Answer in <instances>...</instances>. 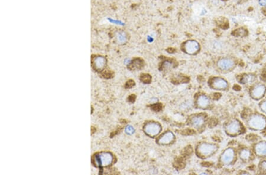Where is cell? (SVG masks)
Here are the masks:
<instances>
[{"label":"cell","mask_w":266,"mask_h":175,"mask_svg":"<svg viewBox=\"0 0 266 175\" xmlns=\"http://www.w3.org/2000/svg\"><path fill=\"white\" fill-rule=\"evenodd\" d=\"M227 131H228V133H232V134H235L240 130L241 127H240V123L238 121H233L227 126Z\"/></svg>","instance_id":"ba28073f"},{"label":"cell","mask_w":266,"mask_h":175,"mask_svg":"<svg viewBox=\"0 0 266 175\" xmlns=\"http://www.w3.org/2000/svg\"><path fill=\"white\" fill-rule=\"evenodd\" d=\"M257 152L260 155H266V143H262L258 145Z\"/></svg>","instance_id":"8fae6325"},{"label":"cell","mask_w":266,"mask_h":175,"mask_svg":"<svg viewBox=\"0 0 266 175\" xmlns=\"http://www.w3.org/2000/svg\"><path fill=\"white\" fill-rule=\"evenodd\" d=\"M183 50L189 54H195L199 52L200 46L199 43L195 40H188L182 45Z\"/></svg>","instance_id":"6da1fadb"},{"label":"cell","mask_w":266,"mask_h":175,"mask_svg":"<svg viewBox=\"0 0 266 175\" xmlns=\"http://www.w3.org/2000/svg\"><path fill=\"white\" fill-rule=\"evenodd\" d=\"M216 150V147L211 144L203 143L198 147L197 152L201 156H209Z\"/></svg>","instance_id":"3957f363"},{"label":"cell","mask_w":266,"mask_h":175,"mask_svg":"<svg viewBox=\"0 0 266 175\" xmlns=\"http://www.w3.org/2000/svg\"><path fill=\"white\" fill-rule=\"evenodd\" d=\"M126 131L128 133H133V131H134V129H133L132 127H128L127 128V129H126Z\"/></svg>","instance_id":"ac0fdd59"},{"label":"cell","mask_w":266,"mask_h":175,"mask_svg":"<svg viewBox=\"0 0 266 175\" xmlns=\"http://www.w3.org/2000/svg\"><path fill=\"white\" fill-rule=\"evenodd\" d=\"M218 65L222 70H229L234 65V62L229 58H222L218 61Z\"/></svg>","instance_id":"5b68a950"},{"label":"cell","mask_w":266,"mask_h":175,"mask_svg":"<svg viewBox=\"0 0 266 175\" xmlns=\"http://www.w3.org/2000/svg\"><path fill=\"white\" fill-rule=\"evenodd\" d=\"M205 122L204 117L200 115H197L191 118V124L196 128L201 127Z\"/></svg>","instance_id":"52a82bcc"},{"label":"cell","mask_w":266,"mask_h":175,"mask_svg":"<svg viewBox=\"0 0 266 175\" xmlns=\"http://www.w3.org/2000/svg\"><path fill=\"white\" fill-rule=\"evenodd\" d=\"M118 38H119V40H120L121 41H125L126 40V37L125 34H124L123 33H121L118 36Z\"/></svg>","instance_id":"e0dca14e"},{"label":"cell","mask_w":266,"mask_h":175,"mask_svg":"<svg viewBox=\"0 0 266 175\" xmlns=\"http://www.w3.org/2000/svg\"><path fill=\"white\" fill-rule=\"evenodd\" d=\"M174 139L175 136L172 132H166L159 139V142L161 145H166L171 143Z\"/></svg>","instance_id":"277c9868"},{"label":"cell","mask_w":266,"mask_h":175,"mask_svg":"<svg viewBox=\"0 0 266 175\" xmlns=\"http://www.w3.org/2000/svg\"><path fill=\"white\" fill-rule=\"evenodd\" d=\"M161 130V126L159 123L154 122H150L147 123L144 128L145 133L151 137L157 135L160 132Z\"/></svg>","instance_id":"7a4b0ae2"},{"label":"cell","mask_w":266,"mask_h":175,"mask_svg":"<svg viewBox=\"0 0 266 175\" xmlns=\"http://www.w3.org/2000/svg\"><path fill=\"white\" fill-rule=\"evenodd\" d=\"M210 103L209 99L206 96H200L197 100V105L198 107L201 109L206 108Z\"/></svg>","instance_id":"9c48e42d"},{"label":"cell","mask_w":266,"mask_h":175,"mask_svg":"<svg viewBox=\"0 0 266 175\" xmlns=\"http://www.w3.org/2000/svg\"><path fill=\"white\" fill-rule=\"evenodd\" d=\"M172 67V64L169 61H166L163 64V68L165 70H169Z\"/></svg>","instance_id":"9a60e30c"},{"label":"cell","mask_w":266,"mask_h":175,"mask_svg":"<svg viewBox=\"0 0 266 175\" xmlns=\"http://www.w3.org/2000/svg\"><path fill=\"white\" fill-rule=\"evenodd\" d=\"M213 88L216 89H225L227 87V82L221 78H216L212 83Z\"/></svg>","instance_id":"30bf717a"},{"label":"cell","mask_w":266,"mask_h":175,"mask_svg":"<svg viewBox=\"0 0 266 175\" xmlns=\"http://www.w3.org/2000/svg\"><path fill=\"white\" fill-rule=\"evenodd\" d=\"M262 168H264L265 170H266V162H263L262 163Z\"/></svg>","instance_id":"ffe728a7"},{"label":"cell","mask_w":266,"mask_h":175,"mask_svg":"<svg viewBox=\"0 0 266 175\" xmlns=\"http://www.w3.org/2000/svg\"><path fill=\"white\" fill-rule=\"evenodd\" d=\"M235 34H236L237 36H244L246 34V31L244 28H240L235 31Z\"/></svg>","instance_id":"4fadbf2b"},{"label":"cell","mask_w":266,"mask_h":175,"mask_svg":"<svg viewBox=\"0 0 266 175\" xmlns=\"http://www.w3.org/2000/svg\"><path fill=\"white\" fill-rule=\"evenodd\" d=\"M255 90L254 91V95H256L257 97H259L261 94L263 95V94L265 92V88L263 86H259L256 87L255 89Z\"/></svg>","instance_id":"7c38bea8"},{"label":"cell","mask_w":266,"mask_h":175,"mask_svg":"<svg viewBox=\"0 0 266 175\" xmlns=\"http://www.w3.org/2000/svg\"><path fill=\"white\" fill-rule=\"evenodd\" d=\"M234 158V152L232 150L229 149L224 152L221 157V160L223 163L228 165L229 164Z\"/></svg>","instance_id":"8992f818"},{"label":"cell","mask_w":266,"mask_h":175,"mask_svg":"<svg viewBox=\"0 0 266 175\" xmlns=\"http://www.w3.org/2000/svg\"><path fill=\"white\" fill-rule=\"evenodd\" d=\"M259 3L262 6L266 5V0H259Z\"/></svg>","instance_id":"d6986e66"},{"label":"cell","mask_w":266,"mask_h":175,"mask_svg":"<svg viewBox=\"0 0 266 175\" xmlns=\"http://www.w3.org/2000/svg\"><path fill=\"white\" fill-rule=\"evenodd\" d=\"M241 157L244 159H247L250 157V152L248 150H244L241 154Z\"/></svg>","instance_id":"2e32d148"},{"label":"cell","mask_w":266,"mask_h":175,"mask_svg":"<svg viewBox=\"0 0 266 175\" xmlns=\"http://www.w3.org/2000/svg\"><path fill=\"white\" fill-rule=\"evenodd\" d=\"M141 80H142L144 83H149V82L150 81V80H151V77H150L149 75H147V74H146V75H143V76H142V77H141Z\"/></svg>","instance_id":"5bb4252c"}]
</instances>
